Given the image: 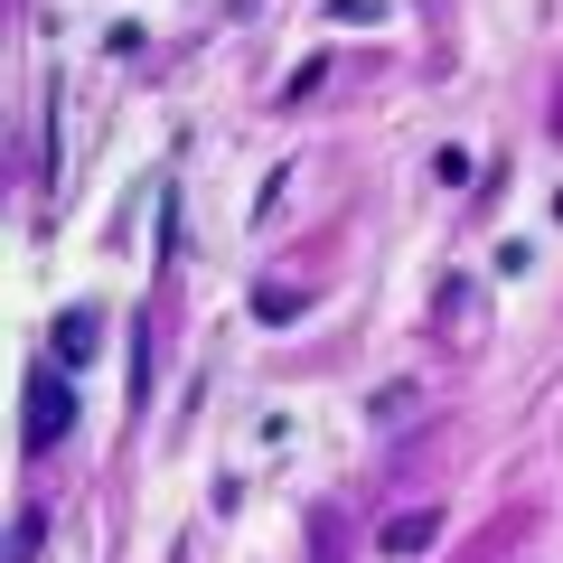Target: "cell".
<instances>
[{
	"instance_id": "obj_1",
	"label": "cell",
	"mask_w": 563,
	"mask_h": 563,
	"mask_svg": "<svg viewBox=\"0 0 563 563\" xmlns=\"http://www.w3.org/2000/svg\"><path fill=\"white\" fill-rule=\"evenodd\" d=\"M66 432H76V385H66V366H47V376H29V404H20V442H29V451H57Z\"/></svg>"
},
{
	"instance_id": "obj_2",
	"label": "cell",
	"mask_w": 563,
	"mask_h": 563,
	"mask_svg": "<svg viewBox=\"0 0 563 563\" xmlns=\"http://www.w3.org/2000/svg\"><path fill=\"white\" fill-rule=\"evenodd\" d=\"M47 347H57V366L76 376V366L95 357V310H66V320H57V339H47Z\"/></svg>"
},
{
	"instance_id": "obj_3",
	"label": "cell",
	"mask_w": 563,
	"mask_h": 563,
	"mask_svg": "<svg viewBox=\"0 0 563 563\" xmlns=\"http://www.w3.org/2000/svg\"><path fill=\"white\" fill-rule=\"evenodd\" d=\"M432 536H442V517H432V507H413V517H395V526H385V554H422Z\"/></svg>"
}]
</instances>
